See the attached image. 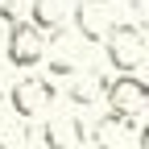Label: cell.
<instances>
[{"mask_svg":"<svg viewBox=\"0 0 149 149\" xmlns=\"http://www.w3.org/2000/svg\"><path fill=\"white\" fill-rule=\"evenodd\" d=\"M104 54L116 70H137L145 62V21H120L104 33Z\"/></svg>","mask_w":149,"mask_h":149,"instance_id":"cell-1","label":"cell"},{"mask_svg":"<svg viewBox=\"0 0 149 149\" xmlns=\"http://www.w3.org/2000/svg\"><path fill=\"white\" fill-rule=\"evenodd\" d=\"M104 95L112 116H141L149 108V87L145 79H137V70H120L116 79H104Z\"/></svg>","mask_w":149,"mask_h":149,"instance_id":"cell-2","label":"cell"},{"mask_svg":"<svg viewBox=\"0 0 149 149\" xmlns=\"http://www.w3.org/2000/svg\"><path fill=\"white\" fill-rule=\"evenodd\" d=\"M46 54V33L37 29L33 21H13L8 37H4V62H13L17 70H29L42 62Z\"/></svg>","mask_w":149,"mask_h":149,"instance_id":"cell-3","label":"cell"},{"mask_svg":"<svg viewBox=\"0 0 149 149\" xmlns=\"http://www.w3.org/2000/svg\"><path fill=\"white\" fill-rule=\"evenodd\" d=\"M8 104H13V116H21V120H37V116H46L50 104H54V83L42 79V74H29V79H17L13 91H8Z\"/></svg>","mask_w":149,"mask_h":149,"instance_id":"cell-4","label":"cell"},{"mask_svg":"<svg viewBox=\"0 0 149 149\" xmlns=\"http://www.w3.org/2000/svg\"><path fill=\"white\" fill-rule=\"evenodd\" d=\"M70 21H74V33L83 37L87 46L104 42V33L112 29V17H108V4H91V0H79L70 8Z\"/></svg>","mask_w":149,"mask_h":149,"instance_id":"cell-5","label":"cell"},{"mask_svg":"<svg viewBox=\"0 0 149 149\" xmlns=\"http://www.w3.org/2000/svg\"><path fill=\"white\" fill-rule=\"evenodd\" d=\"M83 141H87V128L79 116H50L42 128L46 149H83Z\"/></svg>","mask_w":149,"mask_h":149,"instance_id":"cell-6","label":"cell"},{"mask_svg":"<svg viewBox=\"0 0 149 149\" xmlns=\"http://www.w3.org/2000/svg\"><path fill=\"white\" fill-rule=\"evenodd\" d=\"M50 42H54V54H50V70L54 74H74L79 70V62H83V50L79 46H87L79 33H66V25L62 29H54L50 33Z\"/></svg>","mask_w":149,"mask_h":149,"instance_id":"cell-7","label":"cell"},{"mask_svg":"<svg viewBox=\"0 0 149 149\" xmlns=\"http://www.w3.org/2000/svg\"><path fill=\"white\" fill-rule=\"evenodd\" d=\"M70 8H74V0H33L29 17L42 33H54V29H62L70 21Z\"/></svg>","mask_w":149,"mask_h":149,"instance_id":"cell-8","label":"cell"},{"mask_svg":"<svg viewBox=\"0 0 149 149\" xmlns=\"http://www.w3.org/2000/svg\"><path fill=\"white\" fill-rule=\"evenodd\" d=\"M100 95H104V79H100V74H79V70H74L70 100H74V104H83V108H91Z\"/></svg>","mask_w":149,"mask_h":149,"instance_id":"cell-9","label":"cell"},{"mask_svg":"<svg viewBox=\"0 0 149 149\" xmlns=\"http://www.w3.org/2000/svg\"><path fill=\"white\" fill-rule=\"evenodd\" d=\"M25 141H29V120H21V116H4L0 120V149H17Z\"/></svg>","mask_w":149,"mask_h":149,"instance_id":"cell-10","label":"cell"},{"mask_svg":"<svg viewBox=\"0 0 149 149\" xmlns=\"http://www.w3.org/2000/svg\"><path fill=\"white\" fill-rule=\"evenodd\" d=\"M91 4H112V0H91Z\"/></svg>","mask_w":149,"mask_h":149,"instance_id":"cell-11","label":"cell"}]
</instances>
